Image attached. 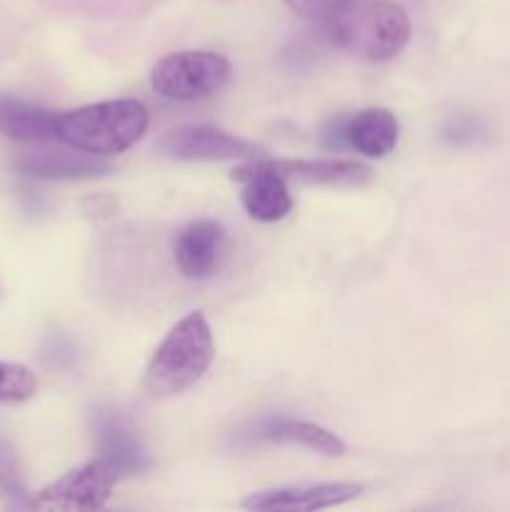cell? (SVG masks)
<instances>
[{
    "label": "cell",
    "instance_id": "5b68a950",
    "mask_svg": "<svg viewBox=\"0 0 510 512\" xmlns=\"http://www.w3.org/2000/svg\"><path fill=\"white\" fill-rule=\"evenodd\" d=\"M120 473L103 458L90 460L80 468L70 470L55 483L45 485L33 498V508L38 510H68V512H93L108 503Z\"/></svg>",
    "mask_w": 510,
    "mask_h": 512
},
{
    "label": "cell",
    "instance_id": "e0dca14e",
    "mask_svg": "<svg viewBox=\"0 0 510 512\" xmlns=\"http://www.w3.org/2000/svg\"><path fill=\"white\" fill-rule=\"evenodd\" d=\"M0 495L10 500L13 508H33V498L25 495L18 465H15V453L5 438H0Z\"/></svg>",
    "mask_w": 510,
    "mask_h": 512
},
{
    "label": "cell",
    "instance_id": "52a82bcc",
    "mask_svg": "<svg viewBox=\"0 0 510 512\" xmlns=\"http://www.w3.org/2000/svg\"><path fill=\"white\" fill-rule=\"evenodd\" d=\"M160 150L178 160H238L258 158L263 148L250 140L235 138L210 125H190V128L170 130L160 140Z\"/></svg>",
    "mask_w": 510,
    "mask_h": 512
},
{
    "label": "cell",
    "instance_id": "d6986e66",
    "mask_svg": "<svg viewBox=\"0 0 510 512\" xmlns=\"http://www.w3.org/2000/svg\"><path fill=\"white\" fill-rule=\"evenodd\" d=\"M283 3L288 5L290 10H295L300 18L310 20L313 25H318L320 20L330 13V8H333L338 0H283Z\"/></svg>",
    "mask_w": 510,
    "mask_h": 512
},
{
    "label": "cell",
    "instance_id": "3957f363",
    "mask_svg": "<svg viewBox=\"0 0 510 512\" xmlns=\"http://www.w3.org/2000/svg\"><path fill=\"white\" fill-rule=\"evenodd\" d=\"M215 345L203 313H190L170 328L145 368V390L168 398L193 388L213 363Z\"/></svg>",
    "mask_w": 510,
    "mask_h": 512
},
{
    "label": "cell",
    "instance_id": "9c48e42d",
    "mask_svg": "<svg viewBox=\"0 0 510 512\" xmlns=\"http://www.w3.org/2000/svg\"><path fill=\"white\" fill-rule=\"evenodd\" d=\"M255 165L273 170L280 178L310 185H333V188H360L373 180V170L358 160L318 158V160H255Z\"/></svg>",
    "mask_w": 510,
    "mask_h": 512
},
{
    "label": "cell",
    "instance_id": "4fadbf2b",
    "mask_svg": "<svg viewBox=\"0 0 510 512\" xmlns=\"http://www.w3.org/2000/svg\"><path fill=\"white\" fill-rule=\"evenodd\" d=\"M15 168L23 175L40 180H83L105 175L113 165L98 155L88 153H28L15 160Z\"/></svg>",
    "mask_w": 510,
    "mask_h": 512
},
{
    "label": "cell",
    "instance_id": "ac0fdd59",
    "mask_svg": "<svg viewBox=\"0 0 510 512\" xmlns=\"http://www.w3.org/2000/svg\"><path fill=\"white\" fill-rule=\"evenodd\" d=\"M443 138L455 145H473L488 138V125L480 115L473 113H455L450 115L448 123L443 125Z\"/></svg>",
    "mask_w": 510,
    "mask_h": 512
},
{
    "label": "cell",
    "instance_id": "6da1fadb",
    "mask_svg": "<svg viewBox=\"0 0 510 512\" xmlns=\"http://www.w3.org/2000/svg\"><path fill=\"white\" fill-rule=\"evenodd\" d=\"M318 28L335 48L368 63L393 60L410 40L408 15L390 0H338Z\"/></svg>",
    "mask_w": 510,
    "mask_h": 512
},
{
    "label": "cell",
    "instance_id": "ba28073f",
    "mask_svg": "<svg viewBox=\"0 0 510 512\" xmlns=\"http://www.w3.org/2000/svg\"><path fill=\"white\" fill-rule=\"evenodd\" d=\"M363 485L355 483H323V485H295V488H275L260 490L243 500L245 510L258 512H313L338 508L350 500L363 495Z\"/></svg>",
    "mask_w": 510,
    "mask_h": 512
},
{
    "label": "cell",
    "instance_id": "5bb4252c",
    "mask_svg": "<svg viewBox=\"0 0 510 512\" xmlns=\"http://www.w3.org/2000/svg\"><path fill=\"white\" fill-rule=\"evenodd\" d=\"M58 115L40 105L0 95V135L18 143H48L55 138Z\"/></svg>",
    "mask_w": 510,
    "mask_h": 512
},
{
    "label": "cell",
    "instance_id": "277c9868",
    "mask_svg": "<svg viewBox=\"0 0 510 512\" xmlns=\"http://www.w3.org/2000/svg\"><path fill=\"white\" fill-rule=\"evenodd\" d=\"M230 60L213 50H180L155 63L150 85L170 100H200L230 83Z\"/></svg>",
    "mask_w": 510,
    "mask_h": 512
},
{
    "label": "cell",
    "instance_id": "2e32d148",
    "mask_svg": "<svg viewBox=\"0 0 510 512\" xmlns=\"http://www.w3.org/2000/svg\"><path fill=\"white\" fill-rule=\"evenodd\" d=\"M38 390V380L25 365L0 360V405H18L30 400Z\"/></svg>",
    "mask_w": 510,
    "mask_h": 512
},
{
    "label": "cell",
    "instance_id": "7c38bea8",
    "mask_svg": "<svg viewBox=\"0 0 510 512\" xmlns=\"http://www.w3.org/2000/svg\"><path fill=\"white\" fill-rule=\"evenodd\" d=\"M93 433L98 453L105 463L113 465L123 475H138L150 468V460L140 445L138 435L115 410L100 408L93 413Z\"/></svg>",
    "mask_w": 510,
    "mask_h": 512
},
{
    "label": "cell",
    "instance_id": "ffe728a7",
    "mask_svg": "<svg viewBox=\"0 0 510 512\" xmlns=\"http://www.w3.org/2000/svg\"><path fill=\"white\" fill-rule=\"evenodd\" d=\"M115 200L108 198V195H98V198H88L83 203V210L85 215H90V218H113L115 215Z\"/></svg>",
    "mask_w": 510,
    "mask_h": 512
},
{
    "label": "cell",
    "instance_id": "7a4b0ae2",
    "mask_svg": "<svg viewBox=\"0 0 510 512\" xmlns=\"http://www.w3.org/2000/svg\"><path fill=\"white\" fill-rule=\"evenodd\" d=\"M148 123V108L140 100H105L60 113L55 118V140L80 153L108 158L138 143Z\"/></svg>",
    "mask_w": 510,
    "mask_h": 512
},
{
    "label": "cell",
    "instance_id": "8992f818",
    "mask_svg": "<svg viewBox=\"0 0 510 512\" xmlns=\"http://www.w3.org/2000/svg\"><path fill=\"white\" fill-rule=\"evenodd\" d=\"M400 125L385 108H365L355 115L335 118L325 128L328 148H353L365 158H385L398 145Z\"/></svg>",
    "mask_w": 510,
    "mask_h": 512
},
{
    "label": "cell",
    "instance_id": "30bf717a",
    "mask_svg": "<svg viewBox=\"0 0 510 512\" xmlns=\"http://www.w3.org/2000/svg\"><path fill=\"white\" fill-rule=\"evenodd\" d=\"M225 250V230L215 220H195L178 233L175 265L188 280H208L218 273Z\"/></svg>",
    "mask_w": 510,
    "mask_h": 512
},
{
    "label": "cell",
    "instance_id": "9a60e30c",
    "mask_svg": "<svg viewBox=\"0 0 510 512\" xmlns=\"http://www.w3.org/2000/svg\"><path fill=\"white\" fill-rule=\"evenodd\" d=\"M258 438L278 445H300V448L315 450V453L328 455V458H340L348 450L338 435L315 423H303V420H265L258 430Z\"/></svg>",
    "mask_w": 510,
    "mask_h": 512
},
{
    "label": "cell",
    "instance_id": "8fae6325",
    "mask_svg": "<svg viewBox=\"0 0 510 512\" xmlns=\"http://www.w3.org/2000/svg\"><path fill=\"white\" fill-rule=\"evenodd\" d=\"M230 178L243 183V208L258 223H278L293 208V198L288 193V180L280 178L273 170L255 165L253 160L230 173Z\"/></svg>",
    "mask_w": 510,
    "mask_h": 512
}]
</instances>
